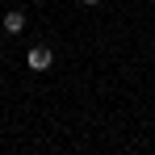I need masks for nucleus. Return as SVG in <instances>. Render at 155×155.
Returning a JSON list of instances; mask_svg holds the SVG:
<instances>
[{"mask_svg": "<svg viewBox=\"0 0 155 155\" xmlns=\"http://www.w3.org/2000/svg\"><path fill=\"white\" fill-rule=\"evenodd\" d=\"M25 63H29V71H46V67L54 63V51H51V46H29Z\"/></svg>", "mask_w": 155, "mask_h": 155, "instance_id": "f257e3e1", "label": "nucleus"}, {"mask_svg": "<svg viewBox=\"0 0 155 155\" xmlns=\"http://www.w3.org/2000/svg\"><path fill=\"white\" fill-rule=\"evenodd\" d=\"M4 29L8 34H21L25 29V13H4Z\"/></svg>", "mask_w": 155, "mask_h": 155, "instance_id": "f03ea898", "label": "nucleus"}, {"mask_svg": "<svg viewBox=\"0 0 155 155\" xmlns=\"http://www.w3.org/2000/svg\"><path fill=\"white\" fill-rule=\"evenodd\" d=\"M80 4H101V0H80Z\"/></svg>", "mask_w": 155, "mask_h": 155, "instance_id": "7ed1b4c3", "label": "nucleus"}]
</instances>
